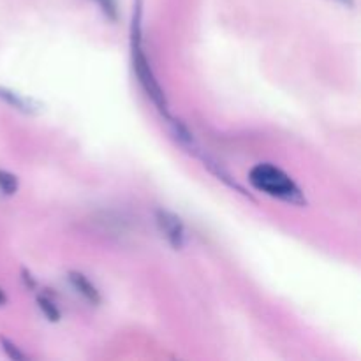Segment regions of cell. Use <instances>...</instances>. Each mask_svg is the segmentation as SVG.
<instances>
[{"label": "cell", "instance_id": "obj_1", "mask_svg": "<svg viewBox=\"0 0 361 361\" xmlns=\"http://www.w3.org/2000/svg\"><path fill=\"white\" fill-rule=\"evenodd\" d=\"M130 53H133V69L136 73L137 81H140L141 88L145 94L152 99L159 111L164 116L169 115L168 111V101H166V94L162 87L159 85L157 78H155L154 69L150 67L147 55L143 49V32H141V0H134V13H133V23H130Z\"/></svg>", "mask_w": 361, "mask_h": 361}, {"label": "cell", "instance_id": "obj_2", "mask_svg": "<svg viewBox=\"0 0 361 361\" xmlns=\"http://www.w3.org/2000/svg\"><path fill=\"white\" fill-rule=\"evenodd\" d=\"M249 182L252 183L254 189L286 201V203L296 204V207L307 204L305 196L300 187L293 182L291 176L274 164L264 162V164L254 166L249 173Z\"/></svg>", "mask_w": 361, "mask_h": 361}, {"label": "cell", "instance_id": "obj_3", "mask_svg": "<svg viewBox=\"0 0 361 361\" xmlns=\"http://www.w3.org/2000/svg\"><path fill=\"white\" fill-rule=\"evenodd\" d=\"M155 219H157L159 229L164 235V238L171 243L173 249H182L185 245V226H183L182 219L173 212L162 210V208L155 212Z\"/></svg>", "mask_w": 361, "mask_h": 361}, {"label": "cell", "instance_id": "obj_4", "mask_svg": "<svg viewBox=\"0 0 361 361\" xmlns=\"http://www.w3.org/2000/svg\"><path fill=\"white\" fill-rule=\"evenodd\" d=\"M0 101H4L6 104H9L11 108L18 109V111L21 113H30V115H34V113L39 111V102L32 101V99L28 97H23V95L16 94V92L9 90V88L0 87Z\"/></svg>", "mask_w": 361, "mask_h": 361}, {"label": "cell", "instance_id": "obj_5", "mask_svg": "<svg viewBox=\"0 0 361 361\" xmlns=\"http://www.w3.org/2000/svg\"><path fill=\"white\" fill-rule=\"evenodd\" d=\"M69 281L71 284H73V288L76 289L85 300H88L92 305H99V303H101V295H99L97 288H95L83 274H80V271H71Z\"/></svg>", "mask_w": 361, "mask_h": 361}, {"label": "cell", "instance_id": "obj_6", "mask_svg": "<svg viewBox=\"0 0 361 361\" xmlns=\"http://www.w3.org/2000/svg\"><path fill=\"white\" fill-rule=\"evenodd\" d=\"M166 120L169 122V126H171V134L173 137H175L176 141H178L180 145H182L183 148H196V145H194V137L192 134L189 133V129H187L185 126H183L180 120H175L171 118V116H166Z\"/></svg>", "mask_w": 361, "mask_h": 361}, {"label": "cell", "instance_id": "obj_7", "mask_svg": "<svg viewBox=\"0 0 361 361\" xmlns=\"http://www.w3.org/2000/svg\"><path fill=\"white\" fill-rule=\"evenodd\" d=\"M0 190H2L6 196H13V194L18 190L16 175H13V173L0 169Z\"/></svg>", "mask_w": 361, "mask_h": 361}, {"label": "cell", "instance_id": "obj_8", "mask_svg": "<svg viewBox=\"0 0 361 361\" xmlns=\"http://www.w3.org/2000/svg\"><path fill=\"white\" fill-rule=\"evenodd\" d=\"M37 303H39V307H41L42 312H44V316L48 317L49 321L56 323V321L60 319V312H59V309L53 305V302H49V300L44 298V296H39Z\"/></svg>", "mask_w": 361, "mask_h": 361}, {"label": "cell", "instance_id": "obj_9", "mask_svg": "<svg viewBox=\"0 0 361 361\" xmlns=\"http://www.w3.org/2000/svg\"><path fill=\"white\" fill-rule=\"evenodd\" d=\"M95 2L99 4L102 13H104L109 20H118V2H116V0H95Z\"/></svg>", "mask_w": 361, "mask_h": 361}, {"label": "cell", "instance_id": "obj_10", "mask_svg": "<svg viewBox=\"0 0 361 361\" xmlns=\"http://www.w3.org/2000/svg\"><path fill=\"white\" fill-rule=\"evenodd\" d=\"M0 344H2L4 353H6V355L9 356L11 360H16V361L25 360V355H23V353L20 351V348H16V345H14L13 342L9 341V338L2 337V338H0Z\"/></svg>", "mask_w": 361, "mask_h": 361}, {"label": "cell", "instance_id": "obj_11", "mask_svg": "<svg viewBox=\"0 0 361 361\" xmlns=\"http://www.w3.org/2000/svg\"><path fill=\"white\" fill-rule=\"evenodd\" d=\"M6 302H7V296H6V293H4L2 289H0V305H6Z\"/></svg>", "mask_w": 361, "mask_h": 361}, {"label": "cell", "instance_id": "obj_12", "mask_svg": "<svg viewBox=\"0 0 361 361\" xmlns=\"http://www.w3.org/2000/svg\"><path fill=\"white\" fill-rule=\"evenodd\" d=\"M337 2L344 4V6H348V7H353V6H355V0H337Z\"/></svg>", "mask_w": 361, "mask_h": 361}]
</instances>
